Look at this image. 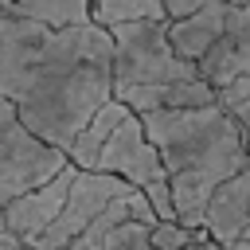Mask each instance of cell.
<instances>
[{
	"label": "cell",
	"instance_id": "6da1fadb",
	"mask_svg": "<svg viewBox=\"0 0 250 250\" xmlns=\"http://www.w3.org/2000/svg\"><path fill=\"white\" fill-rule=\"evenodd\" d=\"M0 94L23 125L70 148L86 121L113 98V35L102 23L51 27L0 4Z\"/></svg>",
	"mask_w": 250,
	"mask_h": 250
},
{
	"label": "cell",
	"instance_id": "7a4b0ae2",
	"mask_svg": "<svg viewBox=\"0 0 250 250\" xmlns=\"http://www.w3.org/2000/svg\"><path fill=\"white\" fill-rule=\"evenodd\" d=\"M141 121L164 156L176 219L199 230L215 188L250 164V133L219 102L188 109H152L141 113Z\"/></svg>",
	"mask_w": 250,
	"mask_h": 250
},
{
	"label": "cell",
	"instance_id": "3957f363",
	"mask_svg": "<svg viewBox=\"0 0 250 250\" xmlns=\"http://www.w3.org/2000/svg\"><path fill=\"white\" fill-rule=\"evenodd\" d=\"M113 98L137 86H156V82H184L199 78V66L188 62L172 39H168V20H129L113 23Z\"/></svg>",
	"mask_w": 250,
	"mask_h": 250
},
{
	"label": "cell",
	"instance_id": "277c9868",
	"mask_svg": "<svg viewBox=\"0 0 250 250\" xmlns=\"http://www.w3.org/2000/svg\"><path fill=\"white\" fill-rule=\"evenodd\" d=\"M98 168L129 180L133 188H141V191L152 199V207H156L160 219H176L172 188H168V168H164V156H160V148L152 145L141 113L129 109V113L117 121V129L109 133V141H105V148H102Z\"/></svg>",
	"mask_w": 250,
	"mask_h": 250
},
{
	"label": "cell",
	"instance_id": "5b68a950",
	"mask_svg": "<svg viewBox=\"0 0 250 250\" xmlns=\"http://www.w3.org/2000/svg\"><path fill=\"white\" fill-rule=\"evenodd\" d=\"M70 156L55 145H47L43 137H35L20 109L0 94V207L12 203L16 195L39 188L43 180H51Z\"/></svg>",
	"mask_w": 250,
	"mask_h": 250
},
{
	"label": "cell",
	"instance_id": "8992f818",
	"mask_svg": "<svg viewBox=\"0 0 250 250\" xmlns=\"http://www.w3.org/2000/svg\"><path fill=\"white\" fill-rule=\"evenodd\" d=\"M133 184L129 180H121V176H113V172H102V168H78V176H74V184H70V191H66V203H62V211L55 215V223L35 238V242H27L31 250H66L117 195H125Z\"/></svg>",
	"mask_w": 250,
	"mask_h": 250
},
{
	"label": "cell",
	"instance_id": "52a82bcc",
	"mask_svg": "<svg viewBox=\"0 0 250 250\" xmlns=\"http://www.w3.org/2000/svg\"><path fill=\"white\" fill-rule=\"evenodd\" d=\"M74 176H78V164H74V160H66L51 180H43L39 188H31V191L16 195L12 203H4V207H0L4 227H8L16 238L35 242V238L55 223V215L62 211V203H66V191H70Z\"/></svg>",
	"mask_w": 250,
	"mask_h": 250
},
{
	"label": "cell",
	"instance_id": "ba28073f",
	"mask_svg": "<svg viewBox=\"0 0 250 250\" xmlns=\"http://www.w3.org/2000/svg\"><path fill=\"white\" fill-rule=\"evenodd\" d=\"M199 74L219 90L242 74H250V0H230L227 4V23L215 47L199 59Z\"/></svg>",
	"mask_w": 250,
	"mask_h": 250
},
{
	"label": "cell",
	"instance_id": "9c48e42d",
	"mask_svg": "<svg viewBox=\"0 0 250 250\" xmlns=\"http://www.w3.org/2000/svg\"><path fill=\"white\" fill-rule=\"evenodd\" d=\"M211 242H219L223 250H230L246 230H250V164L223 180L215 188V195L207 199V211H203V227H199Z\"/></svg>",
	"mask_w": 250,
	"mask_h": 250
},
{
	"label": "cell",
	"instance_id": "30bf717a",
	"mask_svg": "<svg viewBox=\"0 0 250 250\" xmlns=\"http://www.w3.org/2000/svg\"><path fill=\"white\" fill-rule=\"evenodd\" d=\"M227 4L230 0H211V4L195 8V12H188V16L168 20V39L188 62L199 66V59L215 47V39L223 35V23H227Z\"/></svg>",
	"mask_w": 250,
	"mask_h": 250
},
{
	"label": "cell",
	"instance_id": "8fae6325",
	"mask_svg": "<svg viewBox=\"0 0 250 250\" xmlns=\"http://www.w3.org/2000/svg\"><path fill=\"white\" fill-rule=\"evenodd\" d=\"M133 113H152V109H188V105H211L219 102L215 86L199 74V78H184V82H156V86H137L117 94Z\"/></svg>",
	"mask_w": 250,
	"mask_h": 250
},
{
	"label": "cell",
	"instance_id": "7c38bea8",
	"mask_svg": "<svg viewBox=\"0 0 250 250\" xmlns=\"http://www.w3.org/2000/svg\"><path fill=\"white\" fill-rule=\"evenodd\" d=\"M129 113V105L121 102V98H109L90 121H86V129L74 137V145L66 148V156L78 164V168H98V160H102V148H105V141H109V133L117 129V121Z\"/></svg>",
	"mask_w": 250,
	"mask_h": 250
},
{
	"label": "cell",
	"instance_id": "4fadbf2b",
	"mask_svg": "<svg viewBox=\"0 0 250 250\" xmlns=\"http://www.w3.org/2000/svg\"><path fill=\"white\" fill-rule=\"evenodd\" d=\"M16 12L43 20L51 27H78L94 23V0H8Z\"/></svg>",
	"mask_w": 250,
	"mask_h": 250
},
{
	"label": "cell",
	"instance_id": "5bb4252c",
	"mask_svg": "<svg viewBox=\"0 0 250 250\" xmlns=\"http://www.w3.org/2000/svg\"><path fill=\"white\" fill-rule=\"evenodd\" d=\"M129 20H168V0H94V23L113 27Z\"/></svg>",
	"mask_w": 250,
	"mask_h": 250
},
{
	"label": "cell",
	"instance_id": "9a60e30c",
	"mask_svg": "<svg viewBox=\"0 0 250 250\" xmlns=\"http://www.w3.org/2000/svg\"><path fill=\"white\" fill-rule=\"evenodd\" d=\"M203 238H207V234H203ZM98 250H160V246L152 242V223H145V219H125V223H117V227L102 238ZM191 250H199V246H191Z\"/></svg>",
	"mask_w": 250,
	"mask_h": 250
},
{
	"label": "cell",
	"instance_id": "2e32d148",
	"mask_svg": "<svg viewBox=\"0 0 250 250\" xmlns=\"http://www.w3.org/2000/svg\"><path fill=\"white\" fill-rule=\"evenodd\" d=\"M152 242L160 250H191L203 242V230L195 227H184L180 219H156L152 223Z\"/></svg>",
	"mask_w": 250,
	"mask_h": 250
},
{
	"label": "cell",
	"instance_id": "e0dca14e",
	"mask_svg": "<svg viewBox=\"0 0 250 250\" xmlns=\"http://www.w3.org/2000/svg\"><path fill=\"white\" fill-rule=\"evenodd\" d=\"M215 94H219V105H223V109H227V113L250 133V74H242V78L219 86Z\"/></svg>",
	"mask_w": 250,
	"mask_h": 250
},
{
	"label": "cell",
	"instance_id": "ac0fdd59",
	"mask_svg": "<svg viewBox=\"0 0 250 250\" xmlns=\"http://www.w3.org/2000/svg\"><path fill=\"white\" fill-rule=\"evenodd\" d=\"M203 4H211V0H168V20L172 16H188V12L203 8Z\"/></svg>",
	"mask_w": 250,
	"mask_h": 250
},
{
	"label": "cell",
	"instance_id": "d6986e66",
	"mask_svg": "<svg viewBox=\"0 0 250 250\" xmlns=\"http://www.w3.org/2000/svg\"><path fill=\"white\" fill-rule=\"evenodd\" d=\"M0 250H31V246H27L23 238H16V234H12V230L0 223Z\"/></svg>",
	"mask_w": 250,
	"mask_h": 250
},
{
	"label": "cell",
	"instance_id": "ffe728a7",
	"mask_svg": "<svg viewBox=\"0 0 250 250\" xmlns=\"http://www.w3.org/2000/svg\"><path fill=\"white\" fill-rule=\"evenodd\" d=\"M199 250H223V246H219V242H211V238H203V242H199Z\"/></svg>",
	"mask_w": 250,
	"mask_h": 250
},
{
	"label": "cell",
	"instance_id": "44dd1931",
	"mask_svg": "<svg viewBox=\"0 0 250 250\" xmlns=\"http://www.w3.org/2000/svg\"><path fill=\"white\" fill-rule=\"evenodd\" d=\"M0 223H4V215H0Z\"/></svg>",
	"mask_w": 250,
	"mask_h": 250
},
{
	"label": "cell",
	"instance_id": "7402d4cb",
	"mask_svg": "<svg viewBox=\"0 0 250 250\" xmlns=\"http://www.w3.org/2000/svg\"><path fill=\"white\" fill-rule=\"evenodd\" d=\"M0 4H4V0H0Z\"/></svg>",
	"mask_w": 250,
	"mask_h": 250
}]
</instances>
